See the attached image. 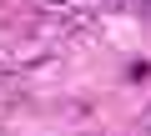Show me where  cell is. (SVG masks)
Instances as JSON below:
<instances>
[{
  "mask_svg": "<svg viewBox=\"0 0 151 136\" xmlns=\"http://www.w3.org/2000/svg\"><path fill=\"white\" fill-rule=\"evenodd\" d=\"M5 76H10V71H5V65H0V81H5Z\"/></svg>",
  "mask_w": 151,
  "mask_h": 136,
  "instance_id": "obj_2",
  "label": "cell"
},
{
  "mask_svg": "<svg viewBox=\"0 0 151 136\" xmlns=\"http://www.w3.org/2000/svg\"><path fill=\"white\" fill-rule=\"evenodd\" d=\"M40 5H70V0H40Z\"/></svg>",
  "mask_w": 151,
  "mask_h": 136,
  "instance_id": "obj_1",
  "label": "cell"
}]
</instances>
